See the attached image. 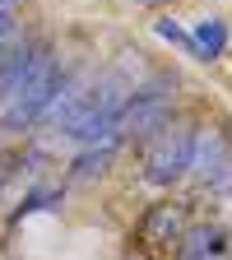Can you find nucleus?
Masks as SVG:
<instances>
[{"label": "nucleus", "mask_w": 232, "mask_h": 260, "mask_svg": "<svg viewBox=\"0 0 232 260\" xmlns=\"http://www.w3.org/2000/svg\"><path fill=\"white\" fill-rule=\"evenodd\" d=\"M65 65H60V56L42 42L38 47V56L28 60V70L0 93V130H10V135H23V130H32L42 116H47V107L56 103V93L65 88Z\"/></svg>", "instance_id": "nucleus-1"}, {"label": "nucleus", "mask_w": 232, "mask_h": 260, "mask_svg": "<svg viewBox=\"0 0 232 260\" xmlns=\"http://www.w3.org/2000/svg\"><path fill=\"white\" fill-rule=\"evenodd\" d=\"M190 144H195V125L172 121L168 130H158V135L144 144V181L158 186V190L177 186L190 172Z\"/></svg>", "instance_id": "nucleus-2"}, {"label": "nucleus", "mask_w": 232, "mask_h": 260, "mask_svg": "<svg viewBox=\"0 0 232 260\" xmlns=\"http://www.w3.org/2000/svg\"><path fill=\"white\" fill-rule=\"evenodd\" d=\"M223 168H232V140L223 130H195V144H190V172L200 186H209Z\"/></svg>", "instance_id": "nucleus-3"}, {"label": "nucleus", "mask_w": 232, "mask_h": 260, "mask_svg": "<svg viewBox=\"0 0 232 260\" xmlns=\"http://www.w3.org/2000/svg\"><path fill=\"white\" fill-rule=\"evenodd\" d=\"M177 260H232L227 228L218 223H195L177 237Z\"/></svg>", "instance_id": "nucleus-4"}, {"label": "nucleus", "mask_w": 232, "mask_h": 260, "mask_svg": "<svg viewBox=\"0 0 232 260\" xmlns=\"http://www.w3.org/2000/svg\"><path fill=\"white\" fill-rule=\"evenodd\" d=\"M181 233H186V205H177V200H158L140 218V237L149 246H177Z\"/></svg>", "instance_id": "nucleus-5"}, {"label": "nucleus", "mask_w": 232, "mask_h": 260, "mask_svg": "<svg viewBox=\"0 0 232 260\" xmlns=\"http://www.w3.org/2000/svg\"><path fill=\"white\" fill-rule=\"evenodd\" d=\"M186 56L205 60V65L223 60V56H227V19H223V14H205L200 23L190 28V47H186Z\"/></svg>", "instance_id": "nucleus-6"}, {"label": "nucleus", "mask_w": 232, "mask_h": 260, "mask_svg": "<svg viewBox=\"0 0 232 260\" xmlns=\"http://www.w3.org/2000/svg\"><path fill=\"white\" fill-rule=\"evenodd\" d=\"M112 162H116V144H88V149L75 153V162H70V181L88 186V181H97V177H107Z\"/></svg>", "instance_id": "nucleus-7"}, {"label": "nucleus", "mask_w": 232, "mask_h": 260, "mask_svg": "<svg viewBox=\"0 0 232 260\" xmlns=\"http://www.w3.org/2000/svg\"><path fill=\"white\" fill-rule=\"evenodd\" d=\"M60 205H65V190H60V186H38V190H28L23 200H19L14 218H28V214H56Z\"/></svg>", "instance_id": "nucleus-8"}, {"label": "nucleus", "mask_w": 232, "mask_h": 260, "mask_svg": "<svg viewBox=\"0 0 232 260\" xmlns=\"http://www.w3.org/2000/svg\"><path fill=\"white\" fill-rule=\"evenodd\" d=\"M153 32H158L162 42H172V47H181V51L190 47V32H186V28H181V23L172 19V14H162V19H153Z\"/></svg>", "instance_id": "nucleus-9"}, {"label": "nucleus", "mask_w": 232, "mask_h": 260, "mask_svg": "<svg viewBox=\"0 0 232 260\" xmlns=\"http://www.w3.org/2000/svg\"><path fill=\"white\" fill-rule=\"evenodd\" d=\"M205 190L214 195V200H227V205H232V168H223V172H218V177H214Z\"/></svg>", "instance_id": "nucleus-10"}, {"label": "nucleus", "mask_w": 232, "mask_h": 260, "mask_svg": "<svg viewBox=\"0 0 232 260\" xmlns=\"http://www.w3.org/2000/svg\"><path fill=\"white\" fill-rule=\"evenodd\" d=\"M10 38H14V10H0V51H5Z\"/></svg>", "instance_id": "nucleus-11"}, {"label": "nucleus", "mask_w": 232, "mask_h": 260, "mask_svg": "<svg viewBox=\"0 0 232 260\" xmlns=\"http://www.w3.org/2000/svg\"><path fill=\"white\" fill-rule=\"evenodd\" d=\"M14 5H19V0H0V10H14Z\"/></svg>", "instance_id": "nucleus-12"}, {"label": "nucleus", "mask_w": 232, "mask_h": 260, "mask_svg": "<svg viewBox=\"0 0 232 260\" xmlns=\"http://www.w3.org/2000/svg\"><path fill=\"white\" fill-rule=\"evenodd\" d=\"M135 5H162V0H135Z\"/></svg>", "instance_id": "nucleus-13"}]
</instances>
